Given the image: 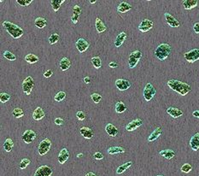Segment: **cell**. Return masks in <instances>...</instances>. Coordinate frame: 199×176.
Masks as SVG:
<instances>
[{
    "label": "cell",
    "mask_w": 199,
    "mask_h": 176,
    "mask_svg": "<svg viewBox=\"0 0 199 176\" xmlns=\"http://www.w3.org/2000/svg\"><path fill=\"white\" fill-rule=\"evenodd\" d=\"M157 176H163V175H161V174H160V175H157Z\"/></svg>",
    "instance_id": "cell-59"
},
{
    "label": "cell",
    "mask_w": 199,
    "mask_h": 176,
    "mask_svg": "<svg viewBox=\"0 0 199 176\" xmlns=\"http://www.w3.org/2000/svg\"><path fill=\"white\" fill-rule=\"evenodd\" d=\"M192 116H194V117H197V118H199V110H195V111H193V113H192Z\"/></svg>",
    "instance_id": "cell-55"
},
{
    "label": "cell",
    "mask_w": 199,
    "mask_h": 176,
    "mask_svg": "<svg viewBox=\"0 0 199 176\" xmlns=\"http://www.w3.org/2000/svg\"><path fill=\"white\" fill-rule=\"evenodd\" d=\"M156 93H157V90L153 86L152 84L147 83L144 89V92H143L144 98L145 99V101H147V102L150 101L154 98V96L156 95Z\"/></svg>",
    "instance_id": "cell-6"
},
{
    "label": "cell",
    "mask_w": 199,
    "mask_h": 176,
    "mask_svg": "<svg viewBox=\"0 0 199 176\" xmlns=\"http://www.w3.org/2000/svg\"><path fill=\"white\" fill-rule=\"evenodd\" d=\"M80 134L86 139H91L94 136V132L90 127H82L80 128Z\"/></svg>",
    "instance_id": "cell-19"
},
{
    "label": "cell",
    "mask_w": 199,
    "mask_h": 176,
    "mask_svg": "<svg viewBox=\"0 0 199 176\" xmlns=\"http://www.w3.org/2000/svg\"><path fill=\"white\" fill-rule=\"evenodd\" d=\"M30 162H31V161H30L28 158H23L21 161V162H20L19 167H20V169H25L28 167Z\"/></svg>",
    "instance_id": "cell-41"
},
{
    "label": "cell",
    "mask_w": 199,
    "mask_h": 176,
    "mask_svg": "<svg viewBox=\"0 0 199 176\" xmlns=\"http://www.w3.org/2000/svg\"><path fill=\"white\" fill-rule=\"evenodd\" d=\"M16 3L21 6H28L32 3V0H16Z\"/></svg>",
    "instance_id": "cell-45"
},
{
    "label": "cell",
    "mask_w": 199,
    "mask_h": 176,
    "mask_svg": "<svg viewBox=\"0 0 199 176\" xmlns=\"http://www.w3.org/2000/svg\"><path fill=\"white\" fill-rule=\"evenodd\" d=\"M52 74H53V71L51 70V69H48V70H46L44 73V77L50 78Z\"/></svg>",
    "instance_id": "cell-51"
},
{
    "label": "cell",
    "mask_w": 199,
    "mask_h": 176,
    "mask_svg": "<svg viewBox=\"0 0 199 176\" xmlns=\"http://www.w3.org/2000/svg\"><path fill=\"white\" fill-rule=\"evenodd\" d=\"M115 85L117 87L118 90H120V91H126L131 86L130 82L128 80H125V79H117L115 82Z\"/></svg>",
    "instance_id": "cell-12"
},
{
    "label": "cell",
    "mask_w": 199,
    "mask_h": 176,
    "mask_svg": "<svg viewBox=\"0 0 199 176\" xmlns=\"http://www.w3.org/2000/svg\"><path fill=\"white\" fill-rule=\"evenodd\" d=\"M109 66L110 68H114L118 67V64L116 63H115V62H110V64H109Z\"/></svg>",
    "instance_id": "cell-53"
},
{
    "label": "cell",
    "mask_w": 199,
    "mask_h": 176,
    "mask_svg": "<svg viewBox=\"0 0 199 176\" xmlns=\"http://www.w3.org/2000/svg\"><path fill=\"white\" fill-rule=\"evenodd\" d=\"M131 10L132 6L126 1H122L117 7V11L119 13H126V12L131 11Z\"/></svg>",
    "instance_id": "cell-24"
},
{
    "label": "cell",
    "mask_w": 199,
    "mask_h": 176,
    "mask_svg": "<svg viewBox=\"0 0 199 176\" xmlns=\"http://www.w3.org/2000/svg\"><path fill=\"white\" fill-rule=\"evenodd\" d=\"M125 149L121 146H113L108 149V154L110 155H115V154H121L124 153Z\"/></svg>",
    "instance_id": "cell-28"
},
{
    "label": "cell",
    "mask_w": 199,
    "mask_h": 176,
    "mask_svg": "<svg viewBox=\"0 0 199 176\" xmlns=\"http://www.w3.org/2000/svg\"><path fill=\"white\" fill-rule=\"evenodd\" d=\"M190 146L193 151H198L199 150V133L195 134L190 140Z\"/></svg>",
    "instance_id": "cell-17"
},
{
    "label": "cell",
    "mask_w": 199,
    "mask_h": 176,
    "mask_svg": "<svg viewBox=\"0 0 199 176\" xmlns=\"http://www.w3.org/2000/svg\"><path fill=\"white\" fill-rule=\"evenodd\" d=\"M85 176H97V175L94 174V173L89 172V173H87V174H85Z\"/></svg>",
    "instance_id": "cell-56"
},
{
    "label": "cell",
    "mask_w": 199,
    "mask_h": 176,
    "mask_svg": "<svg viewBox=\"0 0 199 176\" xmlns=\"http://www.w3.org/2000/svg\"><path fill=\"white\" fill-rule=\"evenodd\" d=\"M96 29L98 33H103L106 31V26L104 25V23L103 22V21L100 19L99 17H97L96 18Z\"/></svg>",
    "instance_id": "cell-29"
},
{
    "label": "cell",
    "mask_w": 199,
    "mask_h": 176,
    "mask_svg": "<svg viewBox=\"0 0 199 176\" xmlns=\"http://www.w3.org/2000/svg\"><path fill=\"white\" fill-rule=\"evenodd\" d=\"M12 115H13L15 118H21V117L24 116V111L21 108H15L12 110Z\"/></svg>",
    "instance_id": "cell-37"
},
{
    "label": "cell",
    "mask_w": 199,
    "mask_h": 176,
    "mask_svg": "<svg viewBox=\"0 0 199 176\" xmlns=\"http://www.w3.org/2000/svg\"><path fill=\"white\" fill-rule=\"evenodd\" d=\"M79 18H80V15L74 14V13H73V15H72L71 16V21H73L74 23H77L79 21Z\"/></svg>",
    "instance_id": "cell-49"
},
{
    "label": "cell",
    "mask_w": 199,
    "mask_h": 176,
    "mask_svg": "<svg viewBox=\"0 0 199 176\" xmlns=\"http://www.w3.org/2000/svg\"><path fill=\"white\" fill-rule=\"evenodd\" d=\"M193 30L196 33H199V22H196L195 24L193 25Z\"/></svg>",
    "instance_id": "cell-52"
},
{
    "label": "cell",
    "mask_w": 199,
    "mask_h": 176,
    "mask_svg": "<svg viewBox=\"0 0 199 176\" xmlns=\"http://www.w3.org/2000/svg\"><path fill=\"white\" fill-rule=\"evenodd\" d=\"M10 99H11V95L6 93V92H2L0 94V101H1V103H4L8 102Z\"/></svg>",
    "instance_id": "cell-42"
},
{
    "label": "cell",
    "mask_w": 199,
    "mask_h": 176,
    "mask_svg": "<svg viewBox=\"0 0 199 176\" xmlns=\"http://www.w3.org/2000/svg\"><path fill=\"white\" fill-rule=\"evenodd\" d=\"M70 65H71V62H70V60L68 59V57H63L60 61V68L63 71L68 70V68H70Z\"/></svg>",
    "instance_id": "cell-26"
},
{
    "label": "cell",
    "mask_w": 199,
    "mask_h": 176,
    "mask_svg": "<svg viewBox=\"0 0 199 176\" xmlns=\"http://www.w3.org/2000/svg\"><path fill=\"white\" fill-rule=\"evenodd\" d=\"M171 53V46L168 44H161L155 51V55L161 61L167 59Z\"/></svg>",
    "instance_id": "cell-3"
},
{
    "label": "cell",
    "mask_w": 199,
    "mask_h": 176,
    "mask_svg": "<svg viewBox=\"0 0 199 176\" xmlns=\"http://www.w3.org/2000/svg\"><path fill=\"white\" fill-rule=\"evenodd\" d=\"M105 131L108 134V135H110L111 137H116L118 134V129L115 127L113 124L108 123L105 126Z\"/></svg>",
    "instance_id": "cell-21"
},
{
    "label": "cell",
    "mask_w": 199,
    "mask_h": 176,
    "mask_svg": "<svg viewBox=\"0 0 199 176\" xmlns=\"http://www.w3.org/2000/svg\"><path fill=\"white\" fill-rule=\"evenodd\" d=\"M160 155L162 156H163L167 160H170V159L174 158V156H175V152L173 151V150H169V149H167V150H163V151H161L160 152Z\"/></svg>",
    "instance_id": "cell-27"
},
{
    "label": "cell",
    "mask_w": 199,
    "mask_h": 176,
    "mask_svg": "<svg viewBox=\"0 0 199 176\" xmlns=\"http://www.w3.org/2000/svg\"><path fill=\"white\" fill-rule=\"evenodd\" d=\"M127 33L124 32L120 33L117 36H116V39L115 40V47H120L121 46V45L124 43V41L127 39Z\"/></svg>",
    "instance_id": "cell-22"
},
{
    "label": "cell",
    "mask_w": 199,
    "mask_h": 176,
    "mask_svg": "<svg viewBox=\"0 0 199 176\" xmlns=\"http://www.w3.org/2000/svg\"><path fill=\"white\" fill-rule=\"evenodd\" d=\"M52 169L48 165H42L36 169L33 176H50L52 174Z\"/></svg>",
    "instance_id": "cell-9"
},
{
    "label": "cell",
    "mask_w": 199,
    "mask_h": 176,
    "mask_svg": "<svg viewBox=\"0 0 199 176\" xmlns=\"http://www.w3.org/2000/svg\"><path fill=\"white\" fill-rule=\"evenodd\" d=\"M76 117H77V119H78L79 121H84L85 119V113L83 112V111H81V110H80V111H78V112L76 113Z\"/></svg>",
    "instance_id": "cell-46"
},
{
    "label": "cell",
    "mask_w": 199,
    "mask_h": 176,
    "mask_svg": "<svg viewBox=\"0 0 199 176\" xmlns=\"http://www.w3.org/2000/svg\"><path fill=\"white\" fill-rule=\"evenodd\" d=\"M91 99H92V100H93L95 103H98L101 101V99H102V96L100 95L99 93L94 92V93H93V94L91 95Z\"/></svg>",
    "instance_id": "cell-43"
},
{
    "label": "cell",
    "mask_w": 199,
    "mask_h": 176,
    "mask_svg": "<svg viewBox=\"0 0 199 176\" xmlns=\"http://www.w3.org/2000/svg\"><path fill=\"white\" fill-rule=\"evenodd\" d=\"M198 1L197 0H184L183 1V6L185 10H192L193 8L197 6Z\"/></svg>",
    "instance_id": "cell-25"
},
{
    "label": "cell",
    "mask_w": 199,
    "mask_h": 176,
    "mask_svg": "<svg viewBox=\"0 0 199 176\" xmlns=\"http://www.w3.org/2000/svg\"><path fill=\"white\" fill-rule=\"evenodd\" d=\"M142 57V53L140 51H134L130 54L128 58V66L130 68H133L139 64L140 58Z\"/></svg>",
    "instance_id": "cell-5"
},
{
    "label": "cell",
    "mask_w": 199,
    "mask_h": 176,
    "mask_svg": "<svg viewBox=\"0 0 199 176\" xmlns=\"http://www.w3.org/2000/svg\"><path fill=\"white\" fill-rule=\"evenodd\" d=\"M115 112L118 114H121V113L125 112L127 110V106L124 103L121 102V101H118L115 103Z\"/></svg>",
    "instance_id": "cell-30"
},
{
    "label": "cell",
    "mask_w": 199,
    "mask_h": 176,
    "mask_svg": "<svg viewBox=\"0 0 199 176\" xmlns=\"http://www.w3.org/2000/svg\"><path fill=\"white\" fill-rule=\"evenodd\" d=\"M91 60H92V64L95 68H100L102 67V60L99 56H93Z\"/></svg>",
    "instance_id": "cell-36"
},
{
    "label": "cell",
    "mask_w": 199,
    "mask_h": 176,
    "mask_svg": "<svg viewBox=\"0 0 199 176\" xmlns=\"http://www.w3.org/2000/svg\"><path fill=\"white\" fill-rule=\"evenodd\" d=\"M167 84L168 87H170V89H172L174 92H178L179 94L182 96L187 95L189 92L192 91V87L190 86V85L178 80L171 79L167 81Z\"/></svg>",
    "instance_id": "cell-1"
},
{
    "label": "cell",
    "mask_w": 199,
    "mask_h": 176,
    "mask_svg": "<svg viewBox=\"0 0 199 176\" xmlns=\"http://www.w3.org/2000/svg\"><path fill=\"white\" fill-rule=\"evenodd\" d=\"M45 111L43 110V109L41 107H37L34 111L32 113V119L34 121H40L42 120L43 118L45 117Z\"/></svg>",
    "instance_id": "cell-18"
},
{
    "label": "cell",
    "mask_w": 199,
    "mask_h": 176,
    "mask_svg": "<svg viewBox=\"0 0 199 176\" xmlns=\"http://www.w3.org/2000/svg\"><path fill=\"white\" fill-rule=\"evenodd\" d=\"M82 156H83V154H82V153H80V154L77 155V157H81Z\"/></svg>",
    "instance_id": "cell-58"
},
{
    "label": "cell",
    "mask_w": 199,
    "mask_h": 176,
    "mask_svg": "<svg viewBox=\"0 0 199 176\" xmlns=\"http://www.w3.org/2000/svg\"><path fill=\"white\" fill-rule=\"evenodd\" d=\"M132 165V162L131 161H129V162H126L124 164H122V165L119 166L118 167V169H116V173H117V174H123L125 171H127L131 166Z\"/></svg>",
    "instance_id": "cell-31"
},
{
    "label": "cell",
    "mask_w": 199,
    "mask_h": 176,
    "mask_svg": "<svg viewBox=\"0 0 199 176\" xmlns=\"http://www.w3.org/2000/svg\"><path fill=\"white\" fill-rule=\"evenodd\" d=\"M185 59L188 63H194L199 60V49H192L184 54Z\"/></svg>",
    "instance_id": "cell-8"
},
{
    "label": "cell",
    "mask_w": 199,
    "mask_h": 176,
    "mask_svg": "<svg viewBox=\"0 0 199 176\" xmlns=\"http://www.w3.org/2000/svg\"><path fill=\"white\" fill-rule=\"evenodd\" d=\"M93 157H94V159H96V160H98V161H99V160H102V159L103 158V155L101 153V152H97L93 154Z\"/></svg>",
    "instance_id": "cell-47"
},
{
    "label": "cell",
    "mask_w": 199,
    "mask_h": 176,
    "mask_svg": "<svg viewBox=\"0 0 199 176\" xmlns=\"http://www.w3.org/2000/svg\"><path fill=\"white\" fill-rule=\"evenodd\" d=\"M65 98H66V92L62 91V92H57V94L55 95V97H54V99L57 102H62Z\"/></svg>",
    "instance_id": "cell-39"
},
{
    "label": "cell",
    "mask_w": 199,
    "mask_h": 176,
    "mask_svg": "<svg viewBox=\"0 0 199 176\" xmlns=\"http://www.w3.org/2000/svg\"><path fill=\"white\" fill-rule=\"evenodd\" d=\"M153 28V21L149 19H144L139 25V30L142 33H146L149 31Z\"/></svg>",
    "instance_id": "cell-11"
},
{
    "label": "cell",
    "mask_w": 199,
    "mask_h": 176,
    "mask_svg": "<svg viewBox=\"0 0 199 176\" xmlns=\"http://www.w3.org/2000/svg\"><path fill=\"white\" fill-rule=\"evenodd\" d=\"M3 28L6 30V32L13 38V39H19L23 35L24 31L21 28L16 24H14L11 21H4L3 22Z\"/></svg>",
    "instance_id": "cell-2"
},
{
    "label": "cell",
    "mask_w": 199,
    "mask_h": 176,
    "mask_svg": "<svg viewBox=\"0 0 199 176\" xmlns=\"http://www.w3.org/2000/svg\"><path fill=\"white\" fill-rule=\"evenodd\" d=\"M25 60L27 63H28L30 64H36L39 61V56L32 54V53H29L25 56Z\"/></svg>",
    "instance_id": "cell-33"
},
{
    "label": "cell",
    "mask_w": 199,
    "mask_h": 176,
    "mask_svg": "<svg viewBox=\"0 0 199 176\" xmlns=\"http://www.w3.org/2000/svg\"><path fill=\"white\" fill-rule=\"evenodd\" d=\"M69 152L66 148H63L61 150V152H59L58 155V162L60 164H64L65 162H67L69 158Z\"/></svg>",
    "instance_id": "cell-16"
},
{
    "label": "cell",
    "mask_w": 199,
    "mask_h": 176,
    "mask_svg": "<svg viewBox=\"0 0 199 176\" xmlns=\"http://www.w3.org/2000/svg\"><path fill=\"white\" fill-rule=\"evenodd\" d=\"M164 17H165V20L167 21V23L168 26H170L171 28H178L180 27V22L177 19H175V18L172 15L169 13H165L164 14Z\"/></svg>",
    "instance_id": "cell-14"
},
{
    "label": "cell",
    "mask_w": 199,
    "mask_h": 176,
    "mask_svg": "<svg viewBox=\"0 0 199 176\" xmlns=\"http://www.w3.org/2000/svg\"><path fill=\"white\" fill-rule=\"evenodd\" d=\"M162 134V128H161V127H157V128L151 133V134L149 135V138H148V142H154L155 140H157V139L160 137V135Z\"/></svg>",
    "instance_id": "cell-23"
},
{
    "label": "cell",
    "mask_w": 199,
    "mask_h": 176,
    "mask_svg": "<svg viewBox=\"0 0 199 176\" xmlns=\"http://www.w3.org/2000/svg\"><path fill=\"white\" fill-rule=\"evenodd\" d=\"M75 46H76V48H77V50H78L80 52L84 53L89 48V43L87 42L85 39H83V38H80V39H79L76 41Z\"/></svg>",
    "instance_id": "cell-13"
},
{
    "label": "cell",
    "mask_w": 199,
    "mask_h": 176,
    "mask_svg": "<svg viewBox=\"0 0 199 176\" xmlns=\"http://www.w3.org/2000/svg\"><path fill=\"white\" fill-rule=\"evenodd\" d=\"M4 56L9 61H15L16 60V56L14 55L13 53L9 51H5L4 52Z\"/></svg>",
    "instance_id": "cell-40"
},
{
    "label": "cell",
    "mask_w": 199,
    "mask_h": 176,
    "mask_svg": "<svg viewBox=\"0 0 199 176\" xmlns=\"http://www.w3.org/2000/svg\"><path fill=\"white\" fill-rule=\"evenodd\" d=\"M13 147H14V142H13V140L11 139H10V138L6 139L4 144V151L6 152H11L12 151Z\"/></svg>",
    "instance_id": "cell-32"
},
{
    "label": "cell",
    "mask_w": 199,
    "mask_h": 176,
    "mask_svg": "<svg viewBox=\"0 0 199 176\" xmlns=\"http://www.w3.org/2000/svg\"><path fill=\"white\" fill-rule=\"evenodd\" d=\"M192 166L191 165V164H189V163H185V164L181 167L180 170H181L183 173H185V174H188V173H190L191 171H192Z\"/></svg>",
    "instance_id": "cell-44"
},
{
    "label": "cell",
    "mask_w": 199,
    "mask_h": 176,
    "mask_svg": "<svg viewBox=\"0 0 199 176\" xmlns=\"http://www.w3.org/2000/svg\"><path fill=\"white\" fill-rule=\"evenodd\" d=\"M50 146H51V142L49 139H43L39 145V153L40 156H45L50 151Z\"/></svg>",
    "instance_id": "cell-7"
},
{
    "label": "cell",
    "mask_w": 199,
    "mask_h": 176,
    "mask_svg": "<svg viewBox=\"0 0 199 176\" xmlns=\"http://www.w3.org/2000/svg\"><path fill=\"white\" fill-rule=\"evenodd\" d=\"M63 118H61V117H57L55 119V124L57 125V126H62L63 124Z\"/></svg>",
    "instance_id": "cell-50"
},
{
    "label": "cell",
    "mask_w": 199,
    "mask_h": 176,
    "mask_svg": "<svg viewBox=\"0 0 199 176\" xmlns=\"http://www.w3.org/2000/svg\"><path fill=\"white\" fill-rule=\"evenodd\" d=\"M90 3H91V4H95V3H96V0H90Z\"/></svg>",
    "instance_id": "cell-57"
},
{
    "label": "cell",
    "mask_w": 199,
    "mask_h": 176,
    "mask_svg": "<svg viewBox=\"0 0 199 176\" xmlns=\"http://www.w3.org/2000/svg\"><path fill=\"white\" fill-rule=\"evenodd\" d=\"M84 82H85V84H90V82H91V79H90L89 76H86V77L84 78Z\"/></svg>",
    "instance_id": "cell-54"
},
{
    "label": "cell",
    "mask_w": 199,
    "mask_h": 176,
    "mask_svg": "<svg viewBox=\"0 0 199 176\" xmlns=\"http://www.w3.org/2000/svg\"><path fill=\"white\" fill-rule=\"evenodd\" d=\"M60 40V35L58 33H52L49 38V43L50 45H55Z\"/></svg>",
    "instance_id": "cell-38"
},
{
    "label": "cell",
    "mask_w": 199,
    "mask_h": 176,
    "mask_svg": "<svg viewBox=\"0 0 199 176\" xmlns=\"http://www.w3.org/2000/svg\"><path fill=\"white\" fill-rule=\"evenodd\" d=\"M143 125V121L141 119H135V120L132 121L129 123L126 126V129L128 132H132V131L136 130L137 128L141 127Z\"/></svg>",
    "instance_id": "cell-15"
},
{
    "label": "cell",
    "mask_w": 199,
    "mask_h": 176,
    "mask_svg": "<svg viewBox=\"0 0 199 176\" xmlns=\"http://www.w3.org/2000/svg\"><path fill=\"white\" fill-rule=\"evenodd\" d=\"M34 24L38 28H44L47 24L46 20L43 17H38L35 19Z\"/></svg>",
    "instance_id": "cell-34"
},
{
    "label": "cell",
    "mask_w": 199,
    "mask_h": 176,
    "mask_svg": "<svg viewBox=\"0 0 199 176\" xmlns=\"http://www.w3.org/2000/svg\"><path fill=\"white\" fill-rule=\"evenodd\" d=\"M22 91L26 95H30L32 93V88L34 86V81L31 76H28L24 81H22Z\"/></svg>",
    "instance_id": "cell-4"
},
{
    "label": "cell",
    "mask_w": 199,
    "mask_h": 176,
    "mask_svg": "<svg viewBox=\"0 0 199 176\" xmlns=\"http://www.w3.org/2000/svg\"><path fill=\"white\" fill-rule=\"evenodd\" d=\"M36 136H37V134H36L34 131L27 130L23 133L22 136H21V139H22V140L24 141L26 144H30V143H32V141L35 139Z\"/></svg>",
    "instance_id": "cell-10"
},
{
    "label": "cell",
    "mask_w": 199,
    "mask_h": 176,
    "mask_svg": "<svg viewBox=\"0 0 199 176\" xmlns=\"http://www.w3.org/2000/svg\"><path fill=\"white\" fill-rule=\"evenodd\" d=\"M73 13L74 14L80 15L81 14V8L80 7L79 5H75L73 8Z\"/></svg>",
    "instance_id": "cell-48"
},
{
    "label": "cell",
    "mask_w": 199,
    "mask_h": 176,
    "mask_svg": "<svg viewBox=\"0 0 199 176\" xmlns=\"http://www.w3.org/2000/svg\"><path fill=\"white\" fill-rule=\"evenodd\" d=\"M65 2V0H52L50 3H51V6H52V9L55 12L58 11V10L60 9L61 5L63 4Z\"/></svg>",
    "instance_id": "cell-35"
},
{
    "label": "cell",
    "mask_w": 199,
    "mask_h": 176,
    "mask_svg": "<svg viewBox=\"0 0 199 176\" xmlns=\"http://www.w3.org/2000/svg\"><path fill=\"white\" fill-rule=\"evenodd\" d=\"M167 113L173 118H178L183 115V111L175 107H169L167 109Z\"/></svg>",
    "instance_id": "cell-20"
}]
</instances>
